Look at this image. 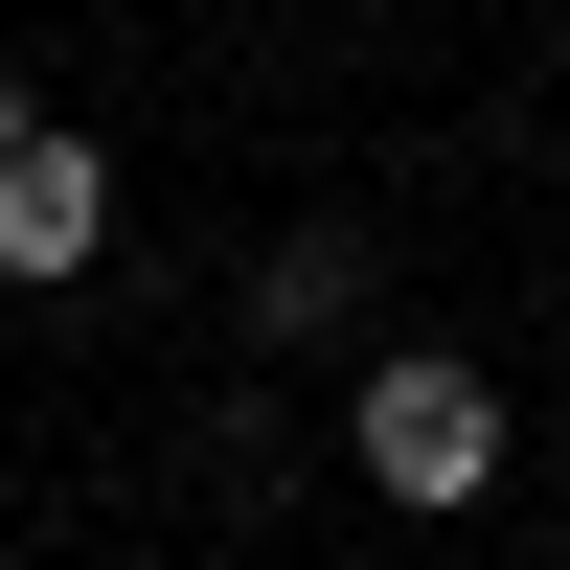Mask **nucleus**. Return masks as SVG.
<instances>
[{"label":"nucleus","instance_id":"1","mask_svg":"<svg viewBox=\"0 0 570 570\" xmlns=\"http://www.w3.org/2000/svg\"><path fill=\"white\" fill-rule=\"evenodd\" d=\"M343 456H365V502H434V525H456V502H502L525 411H502L480 343H389V365L343 389Z\"/></svg>","mask_w":570,"mask_h":570},{"label":"nucleus","instance_id":"2","mask_svg":"<svg viewBox=\"0 0 570 570\" xmlns=\"http://www.w3.org/2000/svg\"><path fill=\"white\" fill-rule=\"evenodd\" d=\"M91 252H115V160H91V137H0V274L46 297V274H91Z\"/></svg>","mask_w":570,"mask_h":570},{"label":"nucleus","instance_id":"4","mask_svg":"<svg viewBox=\"0 0 570 570\" xmlns=\"http://www.w3.org/2000/svg\"><path fill=\"white\" fill-rule=\"evenodd\" d=\"M0 137H46V115H23V69H0Z\"/></svg>","mask_w":570,"mask_h":570},{"label":"nucleus","instance_id":"3","mask_svg":"<svg viewBox=\"0 0 570 570\" xmlns=\"http://www.w3.org/2000/svg\"><path fill=\"white\" fill-rule=\"evenodd\" d=\"M365 320V228H297V252H252V343H343Z\"/></svg>","mask_w":570,"mask_h":570}]
</instances>
